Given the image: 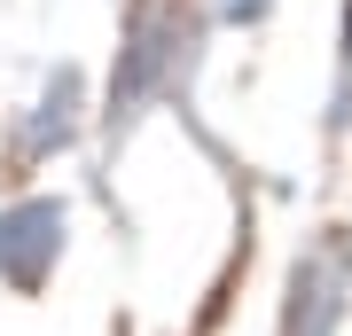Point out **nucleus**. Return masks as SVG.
Here are the masks:
<instances>
[{
    "label": "nucleus",
    "mask_w": 352,
    "mask_h": 336,
    "mask_svg": "<svg viewBox=\"0 0 352 336\" xmlns=\"http://www.w3.org/2000/svg\"><path fill=\"white\" fill-rule=\"evenodd\" d=\"M78 133V78L63 71V78H55V87L47 94H39L32 102V117H24V133H16V157H47V149H63V141Z\"/></svg>",
    "instance_id": "7ed1b4c3"
},
{
    "label": "nucleus",
    "mask_w": 352,
    "mask_h": 336,
    "mask_svg": "<svg viewBox=\"0 0 352 336\" xmlns=\"http://www.w3.org/2000/svg\"><path fill=\"white\" fill-rule=\"evenodd\" d=\"M266 8V0H227V16H258Z\"/></svg>",
    "instance_id": "20e7f679"
},
{
    "label": "nucleus",
    "mask_w": 352,
    "mask_h": 336,
    "mask_svg": "<svg viewBox=\"0 0 352 336\" xmlns=\"http://www.w3.org/2000/svg\"><path fill=\"white\" fill-rule=\"evenodd\" d=\"M344 282H352V250H314L298 258V282H289V336H329L344 313Z\"/></svg>",
    "instance_id": "f03ea898"
},
{
    "label": "nucleus",
    "mask_w": 352,
    "mask_h": 336,
    "mask_svg": "<svg viewBox=\"0 0 352 336\" xmlns=\"http://www.w3.org/2000/svg\"><path fill=\"white\" fill-rule=\"evenodd\" d=\"M63 258V203L55 196H16L0 212V282L8 289H39Z\"/></svg>",
    "instance_id": "f257e3e1"
}]
</instances>
